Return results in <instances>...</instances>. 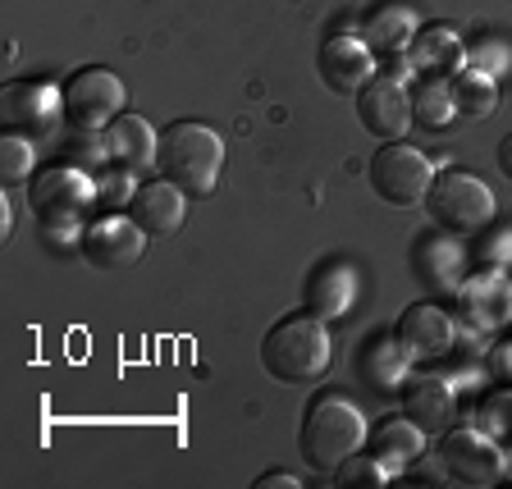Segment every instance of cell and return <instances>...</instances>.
I'll return each mask as SVG.
<instances>
[{"instance_id": "6da1fadb", "label": "cell", "mask_w": 512, "mask_h": 489, "mask_svg": "<svg viewBox=\"0 0 512 489\" xmlns=\"http://www.w3.org/2000/svg\"><path fill=\"white\" fill-rule=\"evenodd\" d=\"M298 444H302V458H307L311 471L334 476V471H339L352 453H362V444H366L362 407L343 394H316L307 403V412H302Z\"/></svg>"}, {"instance_id": "2e32d148", "label": "cell", "mask_w": 512, "mask_h": 489, "mask_svg": "<svg viewBox=\"0 0 512 489\" xmlns=\"http://www.w3.org/2000/svg\"><path fill=\"white\" fill-rule=\"evenodd\" d=\"M183 211H188V192L170 179H151V183H138L133 197H128V215L142 224L147 238H165L174 234L183 224Z\"/></svg>"}, {"instance_id": "9a60e30c", "label": "cell", "mask_w": 512, "mask_h": 489, "mask_svg": "<svg viewBox=\"0 0 512 489\" xmlns=\"http://www.w3.org/2000/svg\"><path fill=\"white\" fill-rule=\"evenodd\" d=\"M458 307H462V320L471 330H503L512 320V284L499 275V270H480L462 284L458 293Z\"/></svg>"}, {"instance_id": "5b68a950", "label": "cell", "mask_w": 512, "mask_h": 489, "mask_svg": "<svg viewBox=\"0 0 512 489\" xmlns=\"http://www.w3.org/2000/svg\"><path fill=\"white\" fill-rule=\"evenodd\" d=\"M371 192L384 206H398V211H412V206L426 202L430 183H435V165L416 147H403V142H384L371 156Z\"/></svg>"}, {"instance_id": "44dd1931", "label": "cell", "mask_w": 512, "mask_h": 489, "mask_svg": "<svg viewBox=\"0 0 512 489\" xmlns=\"http://www.w3.org/2000/svg\"><path fill=\"white\" fill-rule=\"evenodd\" d=\"M448 96H453V106H458V119H485V115H494V106H499L494 78L480 74V69H467V64L448 78Z\"/></svg>"}, {"instance_id": "603a6c76", "label": "cell", "mask_w": 512, "mask_h": 489, "mask_svg": "<svg viewBox=\"0 0 512 489\" xmlns=\"http://www.w3.org/2000/svg\"><path fill=\"white\" fill-rule=\"evenodd\" d=\"M32 165H37V147H32L28 133H5L0 138V183H28Z\"/></svg>"}, {"instance_id": "d6986e66", "label": "cell", "mask_w": 512, "mask_h": 489, "mask_svg": "<svg viewBox=\"0 0 512 489\" xmlns=\"http://www.w3.org/2000/svg\"><path fill=\"white\" fill-rule=\"evenodd\" d=\"M416 14L407 10V5H398V0H384V5H375L371 14H366V28H362V42L371 46L375 55H407L416 42Z\"/></svg>"}, {"instance_id": "7402d4cb", "label": "cell", "mask_w": 512, "mask_h": 489, "mask_svg": "<svg viewBox=\"0 0 512 489\" xmlns=\"http://www.w3.org/2000/svg\"><path fill=\"white\" fill-rule=\"evenodd\" d=\"M453 119H458V106L448 96V78H426L412 92V124L430 128V133H444Z\"/></svg>"}, {"instance_id": "e0dca14e", "label": "cell", "mask_w": 512, "mask_h": 489, "mask_svg": "<svg viewBox=\"0 0 512 489\" xmlns=\"http://www.w3.org/2000/svg\"><path fill=\"white\" fill-rule=\"evenodd\" d=\"M426 430L416 426L407 412L398 416H380L371 430H366V444H371V453L384 462L389 471H407L421 453H426Z\"/></svg>"}, {"instance_id": "7a4b0ae2", "label": "cell", "mask_w": 512, "mask_h": 489, "mask_svg": "<svg viewBox=\"0 0 512 489\" xmlns=\"http://www.w3.org/2000/svg\"><path fill=\"white\" fill-rule=\"evenodd\" d=\"M156 170H160V179L179 183L188 197H211L224 170L220 133L197 124V119H174L170 128H160Z\"/></svg>"}, {"instance_id": "9c48e42d", "label": "cell", "mask_w": 512, "mask_h": 489, "mask_svg": "<svg viewBox=\"0 0 512 489\" xmlns=\"http://www.w3.org/2000/svg\"><path fill=\"white\" fill-rule=\"evenodd\" d=\"M394 343L407 362H439L453 352L458 343V320L448 316L444 307H430V302H416L398 316L394 325Z\"/></svg>"}, {"instance_id": "7c38bea8", "label": "cell", "mask_w": 512, "mask_h": 489, "mask_svg": "<svg viewBox=\"0 0 512 489\" xmlns=\"http://www.w3.org/2000/svg\"><path fill=\"white\" fill-rule=\"evenodd\" d=\"M0 115L10 133H28V138H46L55 119H64V96L51 83H10L0 96Z\"/></svg>"}, {"instance_id": "8992f818", "label": "cell", "mask_w": 512, "mask_h": 489, "mask_svg": "<svg viewBox=\"0 0 512 489\" xmlns=\"http://www.w3.org/2000/svg\"><path fill=\"white\" fill-rule=\"evenodd\" d=\"M64 96V124L74 133H101L124 115V83H119L110 69L92 64V69H78L69 83L60 87Z\"/></svg>"}, {"instance_id": "ba28073f", "label": "cell", "mask_w": 512, "mask_h": 489, "mask_svg": "<svg viewBox=\"0 0 512 489\" xmlns=\"http://www.w3.org/2000/svg\"><path fill=\"white\" fill-rule=\"evenodd\" d=\"M439 471L458 485H494L503 476V444H494L485 430H444Z\"/></svg>"}, {"instance_id": "52a82bcc", "label": "cell", "mask_w": 512, "mask_h": 489, "mask_svg": "<svg viewBox=\"0 0 512 489\" xmlns=\"http://www.w3.org/2000/svg\"><path fill=\"white\" fill-rule=\"evenodd\" d=\"M96 202H101V197H96V183L87 179L83 170H74V165L42 170L28 183V206L42 215L51 229H78Z\"/></svg>"}, {"instance_id": "3957f363", "label": "cell", "mask_w": 512, "mask_h": 489, "mask_svg": "<svg viewBox=\"0 0 512 489\" xmlns=\"http://www.w3.org/2000/svg\"><path fill=\"white\" fill-rule=\"evenodd\" d=\"M330 330L320 316H284L275 320L261 339V366L275 375L279 384H307L330 371Z\"/></svg>"}, {"instance_id": "8fae6325", "label": "cell", "mask_w": 512, "mask_h": 489, "mask_svg": "<svg viewBox=\"0 0 512 489\" xmlns=\"http://www.w3.org/2000/svg\"><path fill=\"white\" fill-rule=\"evenodd\" d=\"M316 69H320V83L330 87L334 96H357L366 83L375 78V51L362 42V37H325L316 55Z\"/></svg>"}, {"instance_id": "83f0119b", "label": "cell", "mask_w": 512, "mask_h": 489, "mask_svg": "<svg viewBox=\"0 0 512 489\" xmlns=\"http://www.w3.org/2000/svg\"><path fill=\"white\" fill-rule=\"evenodd\" d=\"M14 229V215H10V202H5V197H0V234H10Z\"/></svg>"}, {"instance_id": "4316f807", "label": "cell", "mask_w": 512, "mask_h": 489, "mask_svg": "<svg viewBox=\"0 0 512 489\" xmlns=\"http://www.w3.org/2000/svg\"><path fill=\"white\" fill-rule=\"evenodd\" d=\"M499 170L512 179V138H503V142H499Z\"/></svg>"}, {"instance_id": "ac0fdd59", "label": "cell", "mask_w": 512, "mask_h": 489, "mask_svg": "<svg viewBox=\"0 0 512 489\" xmlns=\"http://www.w3.org/2000/svg\"><path fill=\"white\" fill-rule=\"evenodd\" d=\"M403 412L412 416L416 426L426 430V435H444L453 426V416H458V403H453V389L435 375H421L403 389Z\"/></svg>"}, {"instance_id": "5bb4252c", "label": "cell", "mask_w": 512, "mask_h": 489, "mask_svg": "<svg viewBox=\"0 0 512 489\" xmlns=\"http://www.w3.org/2000/svg\"><path fill=\"white\" fill-rule=\"evenodd\" d=\"M156 151H160V133L138 115H119L110 128H101V156L115 165V170L128 174H142L156 165Z\"/></svg>"}, {"instance_id": "ffe728a7", "label": "cell", "mask_w": 512, "mask_h": 489, "mask_svg": "<svg viewBox=\"0 0 512 489\" xmlns=\"http://www.w3.org/2000/svg\"><path fill=\"white\" fill-rule=\"evenodd\" d=\"M407 55H412V64L421 74H435V78H453L462 69V42H458V32L444 28V23L416 32V42Z\"/></svg>"}, {"instance_id": "4fadbf2b", "label": "cell", "mask_w": 512, "mask_h": 489, "mask_svg": "<svg viewBox=\"0 0 512 489\" xmlns=\"http://www.w3.org/2000/svg\"><path fill=\"white\" fill-rule=\"evenodd\" d=\"M357 119L371 138H384V142H398L412 124V96L403 92L398 78H380L375 74L371 83L357 92Z\"/></svg>"}, {"instance_id": "30bf717a", "label": "cell", "mask_w": 512, "mask_h": 489, "mask_svg": "<svg viewBox=\"0 0 512 489\" xmlns=\"http://www.w3.org/2000/svg\"><path fill=\"white\" fill-rule=\"evenodd\" d=\"M83 256L96 270H128L138 266L142 247H147V234L133 215H101V220L83 224Z\"/></svg>"}, {"instance_id": "d4e9b609", "label": "cell", "mask_w": 512, "mask_h": 489, "mask_svg": "<svg viewBox=\"0 0 512 489\" xmlns=\"http://www.w3.org/2000/svg\"><path fill=\"white\" fill-rule=\"evenodd\" d=\"M480 430L494 439V444H512V394H494L480 407Z\"/></svg>"}, {"instance_id": "cb8c5ba5", "label": "cell", "mask_w": 512, "mask_h": 489, "mask_svg": "<svg viewBox=\"0 0 512 489\" xmlns=\"http://www.w3.org/2000/svg\"><path fill=\"white\" fill-rule=\"evenodd\" d=\"M389 476H394V471L384 467L375 453H352V458L334 471L339 489H384V485H389Z\"/></svg>"}, {"instance_id": "484cf974", "label": "cell", "mask_w": 512, "mask_h": 489, "mask_svg": "<svg viewBox=\"0 0 512 489\" xmlns=\"http://www.w3.org/2000/svg\"><path fill=\"white\" fill-rule=\"evenodd\" d=\"M252 489H298V476H288V471H270V476H261Z\"/></svg>"}, {"instance_id": "277c9868", "label": "cell", "mask_w": 512, "mask_h": 489, "mask_svg": "<svg viewBox=\"0 0 512 489\" xmlns=\"http://www.w3.org/2000/svg\"><path fill=\"white\" fill-rule=\"evenodd\" d=\"M426 211L448 234H480V229H490L499 202H494L485 179H476L467 170H444L435 174V183L426 192Z\"/></svg>"}]
</instances>
